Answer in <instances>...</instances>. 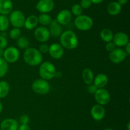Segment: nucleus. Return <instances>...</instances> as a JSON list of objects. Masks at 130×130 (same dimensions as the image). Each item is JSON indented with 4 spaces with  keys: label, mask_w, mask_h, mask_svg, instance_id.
<instances>
[{
    "label": "nucleus",
    "mask_w": 130,
    "mask_h": 130,
    "mask_svg": "<svg viewBox=\"0 0 130 130\" xmlns=\"http://www.w3.org/2000/svg\"><path fill=\"white\" fill-rule=\"evenodd\" d=\"M104 0H91V3L95 4V5H99V4L102 3Z\"/></svg>",
    "instance_id": "nucleus-39"
},
{
    "label": "nucleus",
    "mask_w": 130,
    "mask_h": 130,
    "mask_svg": "<svg viewBox=\"0 0 130 130\" xmlns=\"http://www.w3.org/2000/svg\"><path fill=\"white\" fill-rule=\"evenodd\" d=\"M10 21L6 15H0V31L5 32L10 26Z\"/></svg>",
    "instance_id": "nucleus-26"
},
{
    "label": "nucleus",
    "mask_w": 130,
    "mask_h": 130,
    "mask_svg": "<svg viewBox=\"0 0 130 130\" xmlns=\"http://www.w3.org/2000/svg\"><path fill=\"white\" fill-rule=\"evenodd\" d=\"M32 89L36 94L45 95L50 90V85L48 80L43 79H38L34 80L32 84Z\"/></svg>",
    "instance_id": "nucleus-5"
},
{
    "label": "nucleus",
    "mask_w": 130,
    "mask_h": 130,
    "mask_svg": "<svg viewBox=\"0 0 130 130\" xmlns=\"http://www.w3.org/2000/svg\"><path fill=\"white\" fill-rule=\"evenodd\" d=\"M74 25L78 30L81 31H87L93 25V20L88 15H81L76 17L74 19Z\"/></svg>",
    "instance_id": "nucleus-4"
},
{
    "label": "nucleus",
    "mask_w": 130,
    "mask_h": 130,
    "mask_svg": "<svg viewBox=\"0 0 130 130\" xmlns=\"http://www.w3.org/2000/svg\"><path fill=\"white\" fill-rule=\"evenodd\" d=\"M23 58L27 64L31 66H37L43 62V54L36 48L28 47L25 50Z\"/></svg>",
    "instance_id": "nucleus-2"
},
{
    "label": "nucleus",
    "mask_w": 130,
    "mask_h": 130,
    "mask_svg": "<svg viewBox=\"0 0 130 130\" xmlns=\"http://www.w3.org/2000/svg\"><path fill=\"white\" fill-rule=\"evenodd\" d=\"M34 35L36 40L41 43H45L48 42L51 36L48 28L43 25L36 28L34 32Z\"/></svg>",
    "instance_id": "nucleus-9"
},
{
    "label": "nucleus",
    "mask_w": 130,
    "mask_h": 130,
    "mask_svg": "<svg viewBox=\"0 0 130 130\" xmlns=\"http://www.w3.org/2000/svg\"><path fill=\"white\" fill-rule=\"evenodd\" d=\"M48 26H49L48 30H49L50 34V36L53 37H60L63 32L62 25L60 24L56 19L52 20V22Z\"/></svg>",
    "instance_id": "nucleus-17"
},
{
    "label": "nucleus",
    "mask_w": 130,
    "mask_h": 130,
    "mask_svg": "<svg viewBox=\"0 0 130 130\" xmlns=\"http://www.w3.org/2000/svg\"><path fill=\"white\" fill-rule=\"evenodd\" d=\"M38 22L43 26H48L52 21V18L48 14H41L38 17Z\"/></svg>",
    "instance_id": "nucleus-25"
},
{
    "label": "nucleus",
    "mask_w": 130,
    "mask_h": 130,
    "mask_svg": "<svg viewBox=\"0 0 130 130\" xmlns=\"http://www.w3.org/2000/svg\"><path fill=\"white\" fill-rule=\"evenodd\" d=\"M10 90V84L5 80L0 81V98H4L8 96Z\"/></svg>",
    "instance_id": "nucleus-24"
},
{
    "label": "nucleus",
    "mask_w": 130,
    "mask_h": 130,
    "mask_svg": "<svg viewBox=\"0 0 130 130\" xmlns=\"http://www.w3.org/2000/svg\"><path fill=\"white\" fill-rule=\"evenodd\" d=\"M109 82V78L105 73H99L94 77L93 83L94 85L98 88H104Z\"/></svg>",
    "instance_id": "nucleus-18"
},
{
    "label": "nucleus",
    "mask_w": 130,
    "mask_h": 130,
    "mask_svg": "<svg viewBox=\"0 0 130 130\" xmlns=\"http://www.w3.org/2000/svg\"><path fill=\"white\" fill-rule=\"evenodd\" d=\"M127 130H130V122H128V124H127Z\"/></svg>",
    "instance_id": "nucleus-43"
},
{
    "label": "nucleus",
    "mask_w": 130,
    "mask_h": 130,
    "mask_svg": "<svg viewBox=\"0 0 130 130\" xmlns=\"http://www.w3.org/2000/svg\"><path fill=\"white\" fill-rule=\"evenodd\" d=\"M127 54L123 48L118 47L109 52V59L114 64H119L124 61L126 58Z\"/></svg>",
    "instance_id": "nucleus-10"
},
{
    "label": "nucleus",
    "mask_w": 130,
    "mask_h": 130,
    "mask_svg": "<svg viewBox=\"0 0 130 130\" xmlns=\"http://www.w3.org/2000/svg\"><path fill=\"white\" fill-rule=\"evenodd\" d=\"M29 117L27 115H22L20 116V119H19V121H20V123L21 124H28L29 122Z\"/></svg>",
    "instance_id": "nucleus-34"
},
{
    "label": "nucleus",
    "mask_w": 130,
    "mask_h": 130,
    "mask_svg": "<svg viewBox=\"0 0 130 130\" xmlns=\"http://www.w3.org/2000/svg\"><path fill=\"white\" fill-rule=\"evenodd\" d=\"M18 130H31V129L28 124H20Z\"/></svg>",
    "instance_id": "nucleus-37"
},
{
    "label": "nucleus",
    "mask_w": 130,
    "mask_h": 130,
    "mask_svg": "<svg viewBox=\"0 0 130 130\" xmlns=\"http://www.w3.org/2000/svg\"><path fill=\"white\" fill-rule=\"evenodd\" d=\"M79 5L83 9H88L91 7L92 3L91 0H81Z\"/></svg>",
    "instance_id": "nucleus-31"
},
{
    "label": "nucleus",
    "mask_w": 130,
    "mask_h": 130,
    "mask_svg": "<svg viewBox=\"0 0 130 130\" xmlns=\"http://www.w3.org/2000/svg\"><path fill=\"white\" fill-rule=\"evenodd\" d=\"M39 74L41 78L46 80H50L57 75V70L53 63L49 61H44L40 64Z\"/></svg>",
    "instance_id": "nucleus-3"
},
{
    "label": "nucleus",
    "mask_w": 130,
    "mask_h": 130,
    "mask_svg": "<svg viewBox=\"0 0 130 130\" xmlns=\"http://www.w3.org/2000/svg\"><path fill=\"white\" fill-rule=\"evenodd\" d=\"M83 80L86 85H90L93 84L94 79L93 72L90 68H86L83 70L82 72Z\"/></svg>",
    "instance_id": "nucleus-22"
},
{
    "label": "nucleus",
    "mask_w": 130,
    "mask_h": 130,
    "mask_svg": "<svg viewBox=\"0 0 130 130\" xmlns=\"http://www.w3.org/2000/svg\"><path fill=\"white\" fill-rule=\"evenodd\" d=\"M60 44L64 49H75L78 46V38L73 31H64L60 36Z\"/></svg>",
    "instance_id": "nucleus-1"
},
{
    "label": "nucleus",
    "mask_w": 130,
    "mask_h": 130,
    "mask_svg": "<svg viewBox=\"0 0 130 130\" xmlns=\"http://www.w3.org/2000/svg\"><path fill=\"white\" fill-rule=\"evenodd\" d=\"M38 24L39 22H38V17L34 15H31L25 18L24 27L28 30H32L38 26Z\"/></svg>",
    "instance_id": "nucleus-20"
},
{
    "label": "nucleus",
    "mask_w": 130,
    "mask_h": 130,
    "mask_svg": "<svg viewBox=\"0 0 130 130\" xmlns=\"http://www.w3.org/2000/svg\"><path fill=\"white\" fill-rule=\"evenodd\" d=\"M83 11V9L82 8L79 4H74L72 5V8H71V14L72 15H74V16H79V15H82Z\"/></svg>",
    "instance_id": "nucleus-29"
},
{
    "label": "nucleus",
    "mask_w": 130,
    "mask_h": 130,
    "mask_svg": "<svg viewBox=\"0 0 130 130\" xmlns=\"http://www.w3.org/2000/svg\"><path fill=\"white\" fill-rule=\"evenodd\" d=\"M8 68V63L3 57H0V78L6 75Z\"/></svg>",
    "instance_id": "nucleus-28"
},
{
    "label": "nucleus",
    "mask_w": 130,
    "mask_h": 130,
    "mask_svg": "<svg viewBox=\"0 0 130 130\" xmlns=\"http://www.w3.org/2000/svg\"><path fill=\"white\" fill-rule=\"evenodd\" d=\"M124 47H125V49H124V51L126 53L127 56H129L130 54V42H129Z\"/></svg>",
    "instance_id": "nucleus-38"
},
{
    "label": "nucleus",
    "mask_w": 130,
    "mask_h": 130,
    "mask_svg": "<svg viewBox=\"0 0 130 130\" xmlns=\"http://www.w3.org/2000/svg\"><path fill=\"white\" fill-rule=\"evenodd\" d=\"M112 42L115 44L116 47H120V48L125 47L129 42V36L126 33L124 32H118L114 34Z\"/></svg>",
    "instance_id": "nucleus-13"
},
{
    "label": "nucleus",
    "mask_w": 130,
    "mask_h": 130,
    "mask_svg": "<svg viewBox=\"0 0 130 130\" xmlns=\"http://www.w3.org/2000/svg\"><path fill=\"white\" fill-rule=\"evenodd\" d=\"M72 15L71 11L67 9H63L61 10L57 15L56 20L62 25H65L68 24L72 19Z\"/></svg>",
    "instance_id": "nucleus-15"
},
{
    "label": "nucleus",
    "mask_w": 130,
    "mask_h": 130,
    "mask_svg": "<svg viewBox=\"0 0 130 130\" xmlns=\"http://www.w3.org/2000/svg\"><path fill=\"white\" fill-rule=\"evenodd\" d=\"M3 52H4V49L0 48V57H3Z\"/></svg>",
    "instance_id": "nucleus-42"
},
{
    "label": "nucleus",
    "mask_w": 130,
    "mask_h": 130,
    "mask_svg": "<svg viewBox=\"0 0 130 130\" xmlns=\"http://www.w3.org/2000/svg\"><path fill=\"white\" fill-rule=\"evenodd\" d=\"M30 42L26 36H20L17 40V45L21 49H26L29 47Z\"/></svg>",
    "instance_id": "nucleus-27"
},
{
    "label": "nucleus",
    "mask_w": 130,
    "mask_h": 130,
    "mask_svg": "<svg viewBox=\"0 0 130 130\" xmlns=\"http://www.w3.org/2000/svg\"><path fill=\"white\" fill-rule=\"evenodd\" d=\"M64 48L58 43H52L49 46V51L51 57L54 59H60L64 55Z\"/></svg>",
    "instance_id": "nucleus-12"
},
{
    "label": "nucleus",
    "mask_w": 130,
    "mask_h": 130,
    "mask_svg": "<svg viewBox=\"0 0 130 130\" xmlns=\"http://www.w3.org/2000/svg\"><path fill=\"white\" fill-rule=\"evenodd\" d=\"M13 4L11 0H0V14L7 15L13 11Z\"/></svg>",
    "instance_id": "nucleus-19"
},
{
    "label": "nucleus",
    "mask_w": 130,
    "mask_h": 130,
    "mask_svg": "<svg viewBox=\"0 0 130 130\" xmlns=\"http://www.w3.org/2000/svg\"><path fill=\"white\" fill-rule=\"evenodd\" d=\"M116 47L115 44L113 43L112 41V42H107V43H106V45H105V49L109 52H112L113 50L115 49Z\"/></svg>",
    "instance_id": "nucleus-35"
},
{
    "label": "nucleus",
    "mask_w": 130,
    "mask_h": 130,
    "mask_svg": "<svg viewBox=\"0 0 130 130\" xmlns=\"http://www.w3.org/2000/svg\"><path fill=\"white\" fill-rule=\"evenodd\" d=\"M8 45V40L3 35H0V48L5 49Z\"/></svg>",
    "instance_id": "nucleus-33"
},
{
    "label": "nucleus",
    "mask_w": 130,
    "mask_h": 130,
    "mask_svg": "<svg viewBox=\"0 0 130 130\" xmlns=\"http://www.w3.org/2000/svg\"><path fill=\"white\" fill-rule=\"evenodd\" d=\"M3 109V103L0 101V113L2 112Z\"/></svg>",
    "instance_id": "nucleus-41"
},
{
    "label": "nucleus",
    "mask_w": 130,
    "mask_h": 130,
    "mask_svg": "<svg viewBox=\"0 0 130 130\" xmlns=\"http://www.w3.org/2000/svg\"><path fill=\"white\" fill-rule=\"evenodd\" d=\"M128 0H118V1L117 2L120 5H126V4L128 3Z\"/></svg>",
    "instance_id": "nucleus-40"
},
{
    "label": "nucleus",
    "mask_w": 130,
    "mask_h": 130,
    "mask_svg": "<svg viewBox=\"0 0 130 130\" xmlns=\"http://www.w3.org/2000/svg\"><path fill=\"white\" fill-rule=\"evenodd\" d=\"M8 19L10 24H11L13 28L20 29L24 26L25 17L24 13L20 10H13L10 14Z\"/></svg>",
    "instance_id": "nucleus-6"
},
{
    "label": "nucleus",
    "mask_w": 130,
    "mask_h": 130,
    "mask_svg": "<svg viewBox=\"0 0 130 130\" xmlns=\"http://www.w3.org/2000/svg\"><path fill=\"white\" fill-rule=\"evenodd\" d=\"M39 52L43 54L48 53L49 51V45L45 43H42L39 47Z\"/></svg>",
    "instance_id": "nucleus-32"
},
{
    "label": "nucleus",
    "mask_w": 130,
    "mask_h": 130,
    "mask_svg": "<svg viewBox=\"0 0 130 130\" xmlns=\"http://www.w3.org/2000/svg\"><path fill=\"white\" fill-rule=\"evenodd\" d=\"M88 85V88H87L88 92V93H90V94H95V92H96V90L98 89V88L96 87L93 84H90V85Z\"/></svg>",
    "instance_id": "nucleus-36"
},
{
    "label": "nucleus",
    "mask_w": 130,
    "mask_h": 130,
    "mask_svg": "<svg viewBox=\"0 0 130 130\" xmlns=\"http://www.w3.org/2000/svg\"><path fill=\"white\" fill-rule=\"evenodd\" d=\"M54 7L53 0H39L36 6L37 10L41 14H48L53 10Z\"/></svg>",
    "instance_id": "nucleus-11"
},
{
    "label": "nucleus",
    "mask_w": 130,
    "mask_h": 130,
    "mask_svg": "<svg viewBox=\"0 0 130 130\" xmlns=\"http://www.w3.org/2000/svg\"><path fill=\"white\" fill-rule=\"evenodd\" d=\"M94 95L96 103L100 105H107L110 101V93L105 88L98 89Z\"/></svg>",
    "instance_id": "nucleus-8"
},
{
    "label": "nucleus",
    "mask_w": 130,
    "mask_h": 130,
    "mask_svg": "<svg viewBox=\"0 0 130 130\" xmlns=\"http://www.w3.org/2000/svg\"><path fill=\"white\" fill-rule=\"evenodd\" d=\"M3 57L8 63H14L19 60L20 57V52L17 47L11 46L4 50Z\"/></svg>",
    "instance_id": "nucleus-7"
},
{
    "label": "nucleus",
    "mask_w": 130,
    "mask_h": 130,
    "mask_svg": "<svg viewBox=\"0 0 130 130\" xmlns=\"http://www.w3.org/2000/svg\"><path fill=\"white\" fill-rule=\"evenodd\" d=\"M122 10V6L119 5L117 1H112L109 3L107 7V10L109 15L116 16L119 15Z\"/></svg>",
    "instance_id": "nucleus-21"
},
{
    "label": "nucleus",
    "mask_w": 130,
    "mask_h": 130,
    "mask_svg": "<svg viewBox=\"0 0 130 130\" xmlns=\"http://www.w3.org/2000/svg\"><path fill=\"white\" fill-rule=\"evenodd\" d=\"M9 36L11 39L17 40L19 37L21 36V31L19 28H13L10 30L9 33Z\"/></svg>",
    "instance_id": "nucleus-30"
},
{
    "label": "nucleus",
    "mask_w": 130,
    "mask_h": 130,
    "mask_svg": "<svg viewBox=\"0 0 130 130\" xmlns=\"http://www.w3.org/2000/svg\"><path fill=\"white\" fill-rule=\"evenodd\" d=\"M100 36L103 42L107 43V42L112 41L114 33L109 28H104L100 31Z\"/></svg>",
    "instance_id": "nucleus-23"
},
{
    "label": "nucleus",
    "mask_w": 130,
    "mask_h": 130,
    "mask_svg": "<svg viewBox=\"0 0 130 130\" xmlns=\"http://www.w3.org/2000/svg\"><path fill=\"white\" fill-rule=\"evenodd\" d=\"M19 122L16 119L7 118L4 119L0 124L1 130H18Z\"/></svg>",
    "instance_id": "nucleus-16"
},
{
    "label": "nucleus",
    "mask_w": 130,
    "mask_h": 130,
    "mask_svg": "<svg viewBox=\"0 0 130 130\" xmlns=\"http://www.w3.org/2000/svg\"><path fill=\"white\" fill-rule=\"evenodd\" d=\"M104 130H114L113 129H111V128H107V129H105Z\"/></svg>",
    "instance_id": "nucleus-44"
},
{
    "label": "nucleus",
    "mask_w": 130,
    "mask_h": 130,
    "mask_svg": "<svg viewBox=\"0 0 130 130\" xmlns=\"http://www.w3.org/2000/svg\"><path fill=\"white\" fill-rule=\"evenodd\" d=\"M91 115L95 121H101L105 115V109L104 106L96 104L91 107Z\"/></svg>",
    "instance_id": "nucleus-14"
}]
</instances>
